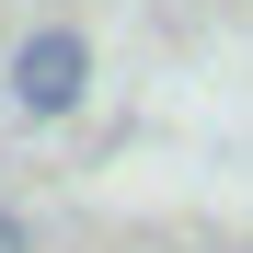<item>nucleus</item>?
Listing matches in <instances>:
<instances>
[{
    "label": "nucleus",
    "instance_id": "f257e3e1",
    "mask_svg": "<svg viewBox=\"0 0 253 253\" xmlns=\"http://www.w3.org/2000/svg\"><path fill=\"white\" fill-rule=\"evenodd\" d=\"M81 92H92V46H81L69 23H35L23 46H12V104L23 115H69Z\"/></svg>",
    "mask_w": 253,
    "mask_h": 253
},
{
    "label": "nucleus",
    "instance_id": "f03ea898",
    "mask_svg": "<svg viewBox=\"0 0 253 253\" xmlns=\"http://www.w3.org/2000/svg\"><path fill=\"white\" fill-rule=\"evenodd\" d=\"M0 253H35V219H23V207H0Z\"/></svg>",
    "mask_w": 253,
    "mask_h": 253
}]
</instances>
